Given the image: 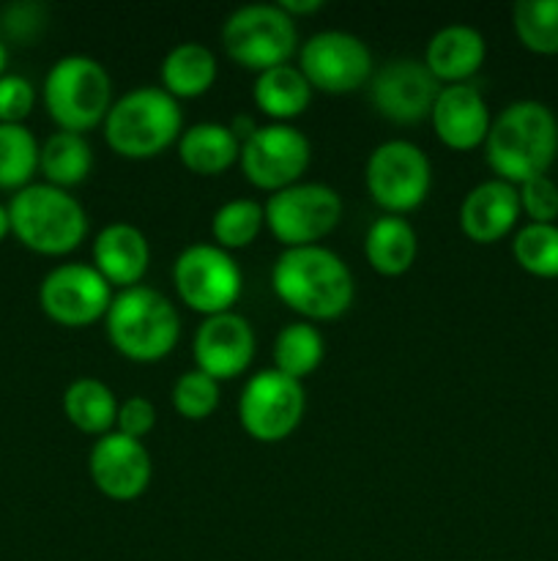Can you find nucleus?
Segmentation results:
<instances>
[{
  "label": "nucleus",
  "instance_id": "1",
  "mask_svg": "<svg viewBox=\"0 0 558 561\" xmlns=\"http://www.w3.org/2000/svg\"><path fill=\"white\" fill-rule=\"evenodd\" d=\"M271 288L284 307L312 321H337L356 296L353 272L334 250L321 244L282 250L271 268Z\"/></svg>",
  "mask_w": 558,
  "mask_h": 561
},
{
  "label": "nucleus",
  "instance_id": "2",
  "mask_svg": "<svg viewBox=\"0 0 558 561\" xmlns=\"http://www.w3.org/2000/svg\"><path fill=\"white\" fill-rule=\"evenodd\" d=\"M558 157V121L547 104L520 99L492 118L485 140V159L496 179L520 186L547 175Z\"/></svg>",
  "mask_w": 558,
  "mask_h": 561
},
{
  "label": "nucleus",
  "instance_id": "3",
  "mask_svg": "<svg viewBox=\"0 0 558 561\" xmlns=\"http://www.w3.org/2000/svg\"><path fill=\"white\" fill-rule=\"evenodd\" d=\"M104 329L109 345L137 365L162 362L181 340L178 310L162 290L148 285L118 290L104 316Z\"/></svg>",
  "mask_w": 558,
  "mask_h": 561
},
{
  "label": "nucleus",
  "instance_id": "4",
  "mask_svg": "<svg viewBox=\"0 0 558 561\" xmlns=\"http://www.w3.org/2000/svg\"><path fill=\"white\" fill-rule=\"evenodd\" d=\"M11 236L25 250L44 257H63L74 252L88 236V214L71 192L44 181H33L9 201Z\"/></svg>",
  "mask_w": 558,
  "mask_h": 561
},
{
  "label": "nucleus",
  "instance_id": "5",
  "mask_svg": "<svg viewBox=\"0 0 558 561\" xmlns=\"http://www.w3.org/2000/svg\"><path fill=\"white\" fill-rule=\"evenodd\" d=\"M184 131L178 99L162 85H140L115 99L104 118V140L124 159H153L175 146Z\"/></svg>",
  "mask_w": 558,
  "mask_h": 561
},
{
  "label": "nucleus",
  "instance_id": "6",
  "mask_svg": "<svg viewBox=\"0 0 558 561\" xmlns=\"http://www.w3.org/2000/svg\"><path fill=\"white\" fill-rule=\"evenodd\" d=\"M42 102L58 131L85 135L107 118L113 107V80L96 58L63 55L44 77Z\"/></svg>",
  "mask_w": 558,
  "mask_h": 561
},
{
  "label": "nucleus",
  "instance_id": "7",
  "mask_svg": "<svg viewBox=\"0 0 558 561\" xmlns=\"http://www.w3.org/2000/svg\"><path fill=\"white\" fill-rule=\"evenodd\" d=\"M222 47L233 64L260 75L299 53V31L277 3L241 5L224 20Z\"/></svg>",
  "mask_w": 558,
  "mask_h": 561
},
{
  "label": "nucleus",
  "instance_id": "8",
  "mask_svg": "<svg viewBox=\"0 0 558 561\" xmlns=\"http://www.w3.org/2000/svg\"><path fill=\"white\" fill-rule=\"evenodd\" d=\"M342 197L328 184L299 181L288 190L274 192L263 206L266 228L284 250L312 247L326 239L342 219Z\"/></svg>",
  "mask_w": 558,
  "mask_h": 561
},
{
  "label": "nucleus",
  "instance_id": "9",
  "mask_svg": "<svg viewBox=\"0 0 558 561\" xmlns=\"http://www.w3.org/2000/svg\"><path fill=\"white\" fill-rule=\"evenodd\" d=\"M364 184L375 206L405 217L427 201L432 190L430 157L410 140H386L367 157Z\"/></svg>",
  "mask_w": 558,
  "mask_h": 561
},
{
  "label": "nucleus",
  "instance_id": "10",
  "mask_svg": "<svg viewBox=\"0 0 558 561\" xmlns=\"http://www.w3.org/2000/svg\"><path fill=\"white\" fill-rule=\"evenodd\" d=\"M178 299L200 316L233 310L244 290V274L228 250L217 244H191L173 263Z\"/></svg>",
  "mask_w": 558,
  "mask_h": 561
},
{
  "label": "nucleus",
  "instance_id": "11",
  "mask_svg": "<svg viewBox=\"0 0 558 561\" xmlns=\"http://www.w3.org/2000/svg\"><path fill=\"white\" fill-rule=\"evenodd\" d=\"M306 411L301 381L284 376L277 367L255 373L239 398V422L249 438L260 444H279L295 433Z\"/></svg>",
  "mask_w": 558,
  "mask_h": 561
},
{
  "label": "nucleus",
  "instance_id": "12",
  "mask_svg": "<svg viewBox=\"0 0 558 561\" xmlns=\"http://www.w3.org/2000/svg\"><path fill=\"white\" fill-rule=\"evenodd\" d=\"M299 69L312 91L332 96L359 91L375 75L370 47L348 31H321L306 38L299 47Z\"/></svg>",
  "mask_w": 558,
  "mask_h": 561
},
{
  "label": "nucleus",
  "instance_id": "13",
  "mask_svg": "<svg viewBox=\"0 0 558 561\" xmlns=\"http://www.w3.org/2000/svg\"><path fill=\"white\" fill-rule=\"evenodd\" d=\"M113 296V285L93 268V263H60L49 268L38 285L42 312L66 329H82L104 321Z\"/></svg>",
  "mask_w": 558,
  "mask_h": 561
},
{
  "label": "nucleus",
  "instance_id": "14",
  "mask_svg": "<svg viewBox=\"0 0 558 561\" xmlns=\"http://www.w3.org/2000/svg\"><path fill=\"white\" fill-rule=\"evenodd\" d=\"M312 159V146L293 124L257 126L241 142V173L257 190L274 192L299 184Z\"/></svg>",
  "mask_w": 558,
  "mask_h": 561
},
{
  "label": "nucleus",
  "instance_id": "15",
  "mask_svg": "<svg viewBox=\"0 0 558 561\" xmlns=\"http://www.w3.org/2000/svg\"><path fill=\"white\" fill-rule=\"evenodd\" d=\"M441 88L421 60L394 58L372 75L370 99L381 118L408 126L430 118Z\"/></svg>",
  "mask_w": 558,
  "mask_h": 561
},
{
  "label": "nucleus",
  "instance_id": "16",
  "mask_svg": "<svg viewBox=\"0 0 558 561\" xmlns=\"http://www.w3.org/2000/svg\"><path fill=\"white\" fill-rule=\"evenodd\" d=\"M88 471L96 491L109 502H135L151 485L153 460L146 444L113 431L91 447Z\"/></svg>",
  "mask_w": 558,
  "mask_h": 561
},
{
  "label": "nucleus",
  "instance_id": "17",
  "mask_svg": "<svg viewBox=\"0 0 558 561\" xmlns=\"http://www.w3.org/2000/svg\"><path fill=\"white\" fill-rule=\"evenodd\" d=\"M195 367L213 381H233L249 370L255 359V332L252 323L239 312H219L202 318L191 343Z\"/></svg>",
  "mask_w": 558,
  "mask_h": 561
},
{
  "label": "nucleus",
  "instance_id": "18",
  "mask_svg": "<svg viewBox=\"0 0 558 561\" xmlns=\"http://www.w3.org/2000/svg\"><path fill=\"white\" fill-rule=\"evenodd\" d=\"M430 121L443 146L452 151H474L485 146L492 115L479 88L463 82V85H443L438 91Z\"/></svg>",
  "mask_w": 558,
  "mask_h": 561
},
{
  "label": "nucleus",
  "instance_id": "19",
  "mask_svg": "<svg viewBox=\"0 0 558 561\" xmlns=\"http://www.w3.org/2000/svg\"><path fill=\"white\" fill-rule=\"evenodd\" d=\"M518 186L501 179L476 184L460 206V228L474 244H496L507 239L520 219Z\"/></svg>",
  "mask_w": 558,
  "mask_h": 561
},
{
  "label": "nucleus",
  "instance_id": "20",
  "mask_svg": "<svg viewBox=\"0 0 558 561\" xmlns=\"http://www.w3.org/2000/svg\"><path fill=\"white\" fill-rule=\"evenodd\" d=\"M151 266V244L146 233L129 222H113L93 239V268L113 288H135Z\"/></svg>",
  "mask_w": 558,
  "mask_h": 561
},
{
  "label": "nucleus",
  "instance_id": "21",
  "mask_svg": "<svg viewBox=\"0 0 558 561\" xmlns=\"http://www.w3.org/2000/svg\"><path fill=\"white\" fill-rule=\"evenodd\" d=\"M487 58V42L476 27L470 25H446L427 42L425 58L432 77L441 85H463L476 71L481 69Z\"/></svg>",
  "mask_w": 558,
  "mask_h": 561
},
{
  "label": "nucleus",
  "instance_id": "22",
  "mask_svg": "<svg viewBox=\"0 0 558 561\" xmlns=\"http://www.w3.org/2000/svg\"><path fill=\"white\" fill-rule=\"evenodd\" d=\"M175 146H178L181 164L195 175H222L241 159L239 137L230 131L228 124H213V121L186 126Z\"/></svg>",
  "mask_w": 558,
  "mask_h": 561
},
{
  "label": "nucleus",
  "instance_id": "23",
  "mask_svg": "<svg viewBox=\"0 0 558 561\" xmlns=\"http://www.w3.org/2000/svg\"><path fill=\"white\" fill-rule=\"evenodd\" d=\"M419 255V236L405 217L383 214L367 228L364 257L381 277H403Z\"/></svg>",
  "mask_w": 558,
  "mask_h": 561
},
{
  "label": "nucleus",
  "instance_id": "24",
  "mask_svg": "<svg viewBox=\"0 0 558 561\" xmlns=\"http://www.w3.org/2000/svg\"><path fill=\"white\" fill-rule=\"evenodd\" d=\"M217 55L202 42H181L164 55L159 80L173 99H197L217 82Z\"/></svg>",
  "mask_w": 558,
  "mask_h": 561
},
{
  "label": "nucleus",
  "instance_id": "25",
  "mask_svg": "<svg viewBox=\"0 0 558 561\" xmlns=\"http://www.w3.org/2000/svg\"><path fill=\"white\" fill-rule=\"evenodd\" d=\"M252 99H255L257 110L271 118V124H290L310 107L312 85L301 75L299 66H274L255 77Z\"/></svg>",
  "mask_w": 558,
  "mask_h": 561
},
{
  "label": "nucleus",
  "instance_id": "26",
  "mask_svg": "<svg viewBox=\"0 0 558 561\" xmlns=\"http://www.w3.org/2000/svg\"><path fill=\"white\" fill-rule=\"evenodd\" d=\"M93 170V148L85 135L74 131H53L42 142L38 151V173L44 175V184H53L58 190H74L91 175Z\"/></svg>",
  "mask_w": 558,
  "mask_h": 561
},
{
  "label": "nucleus",
  "instance_id": "27",
  "mask_svg": "<svg viewBox=\"0 0 558 561\" xmlns=\"http://www.w3.org/2000/svg\"><path fill=\"white\" fill-rule=\"evenodd\" d=\"M63 414L85 436H107L115 431L118 400L98 378H77L63 392Z\"/></svg>",
  "mask_w": 558,
  "mask_h": 561
},
{
  "label": "nucleus",
  "instance_id": "28",
  "mask_svg": "<svg viewBox=\"0 0 558 561\" xmlns=\"http://www.w3.org/2000/svg\"><path fill=\"white\" fill-rule=\"evenodd\" d=\"M323 356H326V340L317 332L315 323H288L274 340V367L295 381L312 376L321 367Z\"/></svg>",
  "mask_w": 558,
  "mask_h": 561
},
{
  "label": "nucleus",
  "instance_id": "29",
  "mask_svg": "<svg viewBox=\"0 0 558 561\" xmlns=\"http://www.w3.org/2000/svg\"><path fill=\"white\" fill-rule=\"evenodd\" d=\"M38 140L25 124H0V190L20 192L38 173Z\"/></svg>",
  "mask_w": 558,
  "mask_h": 561
},
{
  "label": "nucleus",
  "instance_id": "30",
  "mask_svg": "<svg viewBox=\"0 0 558 561\" xmlns=\"http://www.w3.org/2000/svg\"><path fill=\"white\" fill-rule=\"evenodd\" d=\"M263 228H266V214H263L260 203L249 201V197L222 203L211 219L213 244L228 252L246 250L249 244H255Z\"/></svg>",
  "mask_w": 558,
  "mask_h": 561
},
{
  "label": "nucleus",
  "instance_id": "31",
  "mask_svg": "<svg viewBox=\"0 0 558 561\" xmlns=\"http://www.w3.org/2000/svg\"><path fill=\"white\" fill-rule=\"evenodd\" d=\"M512 27L528 53L558 55V0H518Z\"/></svg>",
  "mask_w": 558,
  "mask_h": 561
},
{
  "label": "nucleus",
  "instance_id": "32",
  "mask_svg": "<svg viewBox=\"0 0 558 561\" xmlns=\"http://www.w3.org/2000/svg\"><path fill=\"white\" fill-rule=\"evenodd\" d=\"M514 263L531 277H558V225L525 222L512 236Z\"/></svg>",
  "mask_w": 558,
  "mask_h": 561
},
{
  "label": "nucleus",
  "instance_id": "33",
  "mask_svg": "<svg viewBox=\"0 0 558 561\" xmlns=\"http://www.w3.org/2000/svg\"><path fill=\"white\" fill-rule=\"evenodd\" d=\"M173 409L189 422H202L219 409V381L202 370L181 373L173 383Z\"/></svg>",
  "mask_w": 558,
  "mask_h": 561
},
{
  "label": "nucleus",
  "instance_id": "34",
  "mask_svg": "<svg viewBox=\"0 0 558 561\" xmlns=\"http://www.w3.org/2000/svg\"><path fill=\"white\" fill-rule=\"evenodd\" d=\"M49 22V9L36 0H20L0 9V38L5 44H33Z\"/></svg>",
  "mask_w": 558,
  "mask_h": 561
},
{
  "label": "nucleus",
  "instance_id": "35",
  "mask_svg": "<svg viewBox=\"0 0 558 561\" xmlns=\"http://www.w3.org/2000/svg\"><path fill=\"white\" fill-rule=\"evenodd\" d=\"M520 211L536 225H556L558 219V184L550 175H536L518 186Z\"/></svg>",
  "mask_w": 558,
  "mask_h": 561
},
{
  "label": "nucleus",
  "instance_id": "36",
  "mask_svg": "<svg viewBox=\"0 0 558 561\" xmlns=\"http://www.w3.org/2000/svg\"><path fill=\"white\" fill-rule=\"evenodd\" d=\"M36 85L27 77H0V124H25L36 107Z\"/></svg>",
  "mask_w": 558,
  "mask_h": 561
},
{
  "label": "nucleus",
  "instance_id": "37",
  "mask_svg": "<svg viewBox=\"0 0 558 561\" xmlns=\"http://www.w3.org/2000/svg\"><path fill=\"white\" fill-rule=\"evenodd\" d=\"M153 425H156V409L148 398L131 394L124 403H118V420H115V431L118 433L142 442L153 431Z\"/></svg>",
  "mask_w": 558,
  "mask_h": 561
},
{
  "label": "nucleus",
  "instance_id": "38",
  "mask_svg": "<svg viewBox=\"0 0 558 561\" xmlns=\"http://www.w3.org/2000/svg\"><path fill=\"white\" fill-rule=\"evenodd\" d=\"M277 5L290 16V20H295V16L317 14L326 3H323V0H279Z\"/></svg>",
  "mask_w": 558,
  "mask_h": 561
},
{
  "label": "nucleus",
  "instance_id": "39",
  "mask_svg": "<svg viewBox=\"0 0 558 561\" xmlns=\"http://www.w3.org/2000/svg\"><path fill=\"white\" fill-rule=\"evenodd\" d=\"M5 236H11V222H9V208L0 203V244L5 241Z\"/></svg>",
  "mask_w": 558,
  "mask_h": 561
},
{
  "label": "nucleus",
  "instance_id": "40",
  "mask_svg": "<svg viewBox=\"0 0 558 561\" xmlns=\"http://www.w3.org/2000/svg\"><path fill=\"white\" fill-rule=\"evenodd\" d=\"M9 44L3 42V38H0V77L3 75H9Z\"/></svg>",
  "mask_w": 558,
  "mask_h": 561
}]
</instances>
